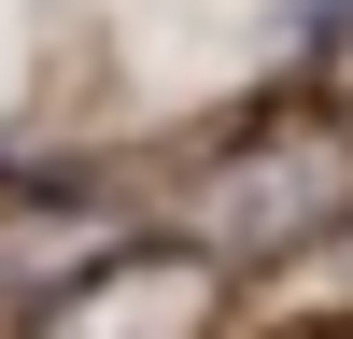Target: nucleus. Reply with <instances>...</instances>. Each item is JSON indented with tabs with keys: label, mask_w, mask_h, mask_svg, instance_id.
<instances>
[{
	"label": "nucleus",
	"mask_w": 353,
	"mask_h": 339,
	"mask_svg": "<svg viewBox=\"0 0 353 339\" xmlns=\"http://www.w3.org/2000/svg\"><path fill=\"white\" fill-rule=\"evenodd\" d=\"M212 325V269L198 254H113L43 311V339H198Z\"/></svg>",
	"instance_id": "nucleus-1"
},
{
	"label": "nucleus",
	"mask_w": 353,
	"mask_h": 339,
	"mask_svg": "<svg viewBox=\"0 0 353 339\" xmlns=\"http://www.w3.org/2000/svg\"><path fill=\"white\" fill-rule=\"evenodd\" d=\"M325 282H353V226H339V240H325Z\"/></svg>",
	"instance_id": "nucleus-2"
}]
</instances>
